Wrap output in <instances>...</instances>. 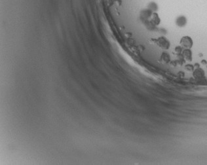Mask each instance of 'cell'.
I'll use <instances>...</instances> for the list:
<instances>
[{"label": "cell", "mask_w": 207, "mask_h": 165, "mask_svg": "<svg viewBox=\"0 0 207 165\" xmlns=\"http://www.w3.org/2000/svg\"><path fill=\"white\" fill-rule=\"evenodd\" d=\"M155 43L160 48L164 49V50H167L171 47V43H170L169 40L165 37H159L157 39H155Z\"/></svg>", "instance_id": "cell-1"}, {"label": "cell", "mask_w": 207, "mask_h": 165, "mask_svg": "<svg viewBox=\"0 0 207 165\" xmlns=\"http://www.w3.org/2000/svg\"><path fill=\"white\" fill-rule=\"evenodd\" d=\"M180 45L184 49H191L193 45V41L191 37L185 35L183 36L180 39Z\"/></svg>", "instance_id": "cell-2"}, {"label": "cell", "mask_w": 207, "mask_h": 165, "mask_svg": "<svg viewBox=\"0 0 207 165\" xmlns=\"http://www.w3.org/2000/svg\"><path fill=\"white\" fill-rule=\"evenodd\" d=\"M193 76L194 79L197 81H200L205 78V72L204 70L200 67L197 68H195L194 71L193 72Z\"/></svg>", "instance_id": "cell-3"}, {"label": "cell", "mask_w": 207, "mask_h": 165, "mask_svg": "<svg viewBox=\"0 0 207 165\" xmlns=\"http://www.w3.org/2000/svg\"><path fill=\"white\" fill-rule=\"evenodd\" d=\"M181 54H182L183 57H184V58L186 62H190L192 61L193 54L191 49H184L183 50Z\"/></svg>", "instance_id": "cell-4"}, {"label": "cell", "mask_w": 207, "mask_h": 165, "mask_svg": "<svg viewBox=\"0 0 207 165\" xmlns=\"http://www.w3.org/2000/svg\"><path fill=\"white\" fill-rule=\"evenodd\" d=\"M176 24L178 27H184L187 24V18L184 16H178L176 20Z\"/></svg>", "instance_id": "cell-5"}, {"label": "cell", "mask_w": 207, "mask_h": 165, "mask_svg": "<svg viewBox=\"0 0 207 165\" xmlns=\"http://www.w3.org/2000/svg\"><path fill=\"white\" fill-rule=\"evenodd\" d=\"M160 60L164 64H168L171 62V56L167 52H164L160 56Z\"/></svg>", "instance_id": "cell-6"}, {"label": "cell", "mask_w": 207, "mask_h": 165, "mask_svg": "<svg viewBox=\"0 0 207 165\" xmlns=\"http://www.w3.org/2000/svg\"><path fill=\"white\" fill-rule=\"evenodd\" d=\"M184 68H185V70L188 71V72H193L194 69H195V66H194V65H192V64H185Z\"/></svg>", "instance_id": "cell-7"}, {"label": "cell", "mask_w": 207, "mask_h": 165, "mask_svg": "<svg viewBox=\"0 0 207 165\" xmlns=\"http://www.w3.org/2000/svg\"><path fill=\"white\" fill-rule=\"evenodd\" d=\"M174 50H175V52H176V53H177L178 55V54H181V53H182V51H183L182 47H181V46L176 47H175Z\"/></svg>", "instance_id": "cell-8"}, {"label": "cell", "mask_w": 207, "mask_h": 165, "mask_svg": "<svg viewBox=\"0 0 207 165\" xmlns=\"http://www.w3.org/2000/svg\"><path fill=\"white\" fill-rule=\"evenodd\" d=\"M201 62V64H203V65H206V64H207L206 60H204V59L202 60L201 62Z\"/></svg>", "instance_id": "cell-9"}, {"label": "cell", "mask_w": 207, "mask_h": 165, "mask_svg": "<svg viewBox=\"0 0 207 165\" xmlns=\"http://www.w3.org/2000/svg\"><path fill=\"white\" fill-rule=\"evenodd\" d=\"M206 67H207V66H206Z\"/></svg>", "instance_id": "cell-10"}]
</instances>
